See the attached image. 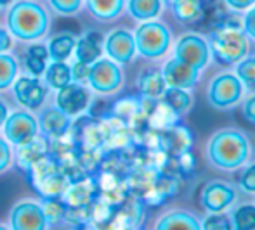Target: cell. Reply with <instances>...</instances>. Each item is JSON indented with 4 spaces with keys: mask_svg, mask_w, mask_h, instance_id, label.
I'll use <instances>...</instances> for the list:
<instances>
[{
    "mask_svg": "<svg viewBox=\"0 0 255 230\" xmlns=\"http://www.w3.org/2000/svg\"><path fill=\"white\" fill-rule=\"evenodd\" d=\"M207 157L212 166L222 171H235L249 161L250 140L240 130H221L208 140Z\"/></svg>",
    "mask_w": 255,
    "mask_h": 230,
    "instance_id": "6da1fadb",
    "label": "cell"
},
{
    "mask_svg": "<svg viewBox=\"0 0 255 230\" xmlns=\"http://www.w3.org/2000/svg\"><path fill=\"white\" fill-rule=\"evenodd\" d=\"M7 28L17 40H38L49 30V14L37 2H16L7 14Z\"/></svg>",
    "mask_w": 255,
    "mask_h": 230,
    "instance_id": "7a4b0ae2",
    "label": "cell"
},
{
    "mask_svg": "<svg viewBox=\"0 0 255 230\" xmlns=\"http://www.w3.org/2000/svg\"><path fill=\"white\" fill-rule=\"evenodd\" d=\"M207 44L210 57L222 66L236 64L249 54V37L240 24L224 23L215 26L208 35Z\"/></svg>",
    "mask_w": 255,
    "mask_h": 230,
    "instance_id": "3957f363",
    "label": "cell"
},
{
    "mask_svg": "<svg viewBox=\"0 0 255 230\" xmlns=\"http://www.w3.org/2000/svg\"><path fill=\"white\" fill-rule=\"evenodd\" d=\"M28 171L31 184L42 197L59 196L66 187V175L63 173V170H59L57 161L51 156H40L35 163H31Z\"/></svg>",
    "mask_w": 255,
    "mask_h": 230,
    "instance_id": "277c9868",
    "label": "cell"
},
{
    "mask_svg": "<svg viewBox=\"0 0 255 230\" xmlns=\"http://www.w3.org/2000/svg\"><path fill=\"white\" fill-rule=\"evenodd\" d=\"M135 50L146 59H158L165 56L170 47L172 37L168 28L158 21H146L137 28L134 35Z\"/></svg>",
    "mask_w": 255,
    "mask_h": 230,
    "instance_id": "5b68a950",
    "label": "cell"
},
{
    "mask_svg": "<svg viewBox=\"0 0 255 230\" xmlns=\"http://www.w3.org/2000/svg\"><path fill=\"white\" fill-rule=\"evenodd\" d=\"M243 90H245V85L240 81L236 75L222 73L210 81L207 97L215 109H229L242 100Z\"/></svg>",
    "mask_w": 255,
    "mask_h": 230,
    "instance_id": "8992f818",
    "label": "cell"
},
{
    "mask_svg": "<svg viewBox=\"0 0 255 230\" xmlns=\"http://www.w3.org/2000/svg\"><path fill=\"white\" fill-rule=\"evenodd\" d=\"M87 81L96 92L113 93L124 83V73L113 59H98L91 64Z\"/></svg>",
    "mask_w": 255,
    "mask_h": 230,
    "instance_id": "52a82bcc",
    "label": "cell"
},
{
    "mask_svg": "<svg viewBox=\"0 0 255 230\" xmlns=\"http://www.w3.org/2000/svg\"><path fill=\"white\" fill-rule=\"evenodd\" d=\"M238 194L235 185L224 180H212L200 192V206L208 213H224L228 208L233 206Z\"/></svg>",
    "mask_w": 255,
    "mask_h": 230,
    "instance_id": "ba28073f",
    "label": "cell"
},
{
    "mask_svg": "<svg viewBox=\"0 0 255 230\" xmlns=\"http://www.w3.org/2000/svg\"><path fill=\"white\" fill-rule=\"evenodd\" d=\"M3 134L10 144L21 147L35 140L38 134V121L24 111H16L9 114L3 121Z\"/></svg>",
    "mask_w": 255,
    "mask_h": 230,
    "instance_id": "9c48e42d",
    "label": "cell"
},
{
    "mask_svg": "<svg viewBox=\"0 0 255 230\" xmlns=\"http://www.w3.org/2000/svg\"><path fill=\"white\" fill-rule=\"evenodd\" d=\"M175 57L200 71L210 61V49L200 35H184L175 44Z\"/></svg>",
    "mask_w": 255,
    "mask_h": 230,
    "instance_id": "30bf717a",
    "label": "cell"
},
{
    "mask_svg": "<svg viewBox=\"0 0 255 230\" xmlns=\"http://www.w3.org/2000/svg\"><path fill=\"white\" fill-rule=\"evenodd\" d=\"M10 227L14 230H44L47 229V220L42 206L30 201L17 203L10 211Z\"/></svg>",
    "mask_w": 255,
    "mask_h": 230,
    "instance_id": "8fae6325",
    "label": "cell"
},
{
    "mask_svg": "<svg viewBox=\"0 0 255 230\" xmlns=\"http://www.w3.org/2000/svg\"><path fill=\"white\" fill-rule=\"evenodd\" d=\"M104 50L110 56V59H113L118 64H128L135 56V40L134 35L128 33L127 30H118L111 31L108 35L106 42H104Z\"/></svg>",
    "mask_w": 255,
    "mask_h": 230,
    "instance_id": "7c38bea8",
    "label": "cell"
},
{
    "mask_svg": "<svg viewBox=\"0 0 255 230\" xmlns=\"http://www.w3.org/2000/svg\"><path fill=\"white\" fill-rule=\"evenodd\" d=\"M91 102V95H89L87 88L82 87L77 81H70L66 87L59 88L56 97V106L68 116H75V114L82 113Z\"/></svg>",
    "mask_w": 255,
    "mask_h": 230,
    "instance_id": "4fadbf2b",
    "label": "cell"
},
{
    "mask_svg": "<svg viewBox=\"0 0 255 230\" xmlns=\"http://www.w3.org/2000/svg\"><path fill=\"white\" fill-rule=\"evenodd\" d=\"M198 70H195L189 64L179 61L177 57L170 59L161 70V77H163L167 87L175 88H191L198 81Z\"/></svg>",
    "mask_w": 255,
    "mask_h": 230,
    "instance_id": "5bb4252c",
    "label": "cell"
},
{
    "mask_svg": "<svg viewBox=\"0 0 255 230\" xmlns=\"http://www.w3.org/2000/svg\"><path fill=\"white\" fill-rule=\"evenodd\" d=\"M14 95H16L17 102L24 106L26 109H38L44 104L47 90L45 87L37 80V78H28L21 77L19 80L14 83Z\"/></svg>",
    "mask_w": 255,
    "mask_h": 230,
    "instance_id": "9a60e30c",
    "label": "cell"
},
{
    "mask_svg": "<svg viewBox=\"0 0 255 230\" xmlns=\"http://www.w3.org/2000/svg\"><path fill=\"white\" fill-rule=\"evenodd\" d=\"M38 127H40L42 134L47 139L57 140L68 134V130H70V127H71V120L66 113H63V111L57 109V107H52V109H47L40 114V123H38Z\"/></svg>",
    "mask_w": 255,
    "mask_h": 230,
    "instance_id": "2e32d148",
    "label": "cell"
},
{
    "mask_svg": "<svg viewBox=\"0 0 255 230\" xmlns=\"http://www.w3.org/2000/svg\"><path fill=\"white\" fill-rule=\"evenodd\" d=\"M172 14L182 24H196L203 21L207 12L205 0H174L170 3Z\"/></svg>",
    "mask_w": 255,
    "mask_h": 230,
    "instance_id": "e0dca14e",
    "label": "cell"
},
{
    "mask_svg": "<svg viewBox=\"0 0 255 230\" xmlns=\"http://www.w3.org/2000/svg\"><path fill=\"white\" fill-rule=\"evenodd\" d=\"M75 56L77 61L85 64H92L101 57L103 54V37L101 33H87L85 37H82L80 40L75 44Z\"/></svg>",
    "mask_w": 255,
    "mask_h": 230,
    "instance_id": "ac0fdd59",
    "label": "cell"
},
{
    "mask_svg": "<svg viewBox=\"0 0 255 230\" xmlns=\"http://www.w3.org/2000/svg\"><path fill=\"white\" fill-rule=\"evenodd\" d=\"M158 230H200L202 224L196 217L186 211H174L165 215L156 224Z\"/></svg>",
    "mask_w": 255,
    "mask_h": 230,
    "instance_id": "d6986e66",
    "label": "cell"
},
{
    "mask_svg": "<svg viewBox=\"0 0 255 230\" xmlns=\"http://www.w3.org/2000/svg\"><path fill=\"white\" fill-rule=\"evenodd\" d=\"M125 7V0H87V9L98 21L117 19Z\"/></svg>",
    "mask_w": 255,
    "mask_h": 230,
    "instance_id": "ffe728a7",
    "label": "cell"
},
{
    "mask_svg": "<svg viewBox=\"0 0 255 230\" xmlns=\"http://www.w3.org/2000/svg\"><path fill=\"white\" fill-rule=\"evenodd\" d=\"M163 102L167 104L172 113L186 114L193 107V95L188 92V88L167 87L163 92Z\"/></svg>",
    "mask_w": 255,
    "mask_h": 230,
    "instance_id": "44dd1931",
    "label": "cell"
},
{
    "mask_svg": "<svg viewBox=\"0 0 255 230\" xmlns=\"http://www.w3.org/2000/svg\"><path fill=\"white\" fill-rule=\"evenodd\" d=\"M139 90H141L142 95L149 97V99H156V97H161L167 88V83H165L163 77H161V71L156 70H146L141 73L137 80Z\"/></svg>",
    "mask_w": 255,
    "mask_h": 230,
    "instance_id": "7402d4cb",
    "label": "cell"
},
{
    "mask_svg": "<svg viewBox=\"0 0 255 230\" xmlns=\"http://www.w3.org/2000/svg\"><path fill=\"white\" fill-rule=\"evenodd\" d=\"M71 81V68L68 66L64 61H54L49 68H45V83L51 88H59L66 87Z\"/></svg>",
    "mask_w": 255,
    "mask_h": 230,
    "instance_id": "603a6c76",
    "label": "cell"
},
{
    "mask_svg": "<svg viewBox=\"0 0 255 230\" xmlns=\"http://www.w3.org/2000/svg\"><path fill=\"white\" fill-rule=\"evenodd\" d=\"M75 40L73 35H68V33H61L57 37H54L51 42H49L47 47V52H49V59L52 61H66L68 57L71 56L75 49Z\"/></svg>",
    "mask_w": 255,
    "mask_h": 230,
    "instance_id": "cb8c5ba5",
    "label": "cell"
},
{
    "mask_svg": "<svg viewBox=\"0 0 255 230\" xmlns=\"http://www.w3.org/2000/svg\"><path fill=\"white\" fill-rule=\"evenodd\" d=\"M128 12L139 21L154 19L161 12V0H128Z\"/></svg>",
    "mask_w": 255,
    "mask_h": 230,
    "instance_id": "d4e9b609",
    "label": "cell"
},
{
    "mask_svg": "<svg viewBox=\"0 0 255 230\" xmlns=\"http://www.w3.org/2000/svg\"><path fill=\"white\" fill-rule=\"evenodd\" d=\"M47 59L49 52L47 47L44 45H31L26 52V68L33 77H42L45 73V68H47Z\"/></svg>",
    "mask_w": 255,
    "mask_h": 230,
    "instance_id": "484cf974",
    "label": "cell"
},
{
    "mask_svg": "<svg viewBox=\"0 0 255 230\" xmlns=\"http://www.w3.org/2000/svg\"><path fill=\"white\" fill-rule=\"evenodd\" d=\"M233 229L236 230H255V206L242 204L231 215Z\"/></svg>",
    "mask_w": 255,
    "mask_h": 230,
    "instance_id": "4316f807",
    "label": "cell"
},
{
    "mask_svg": "<svg viewBox=\"0 0 255 230\" xmlns=\"http://www.w3.org/2000/svg\"><path fill=\"white\" fill-rule=\"evenodd\" d=\"M66 210H68V204L63 199H59V196L44 197L42 211H44L47 224H57V222H61L66 217Z\"/></svg>",
    "mask_w": 255,
    "mask_h": 230,
    "instance_id": "83f0119b",
    "label": "cell"
},
{
    "mask_svg": "<svg viewBox=\"0 0 255 230\" xmlns=\"http://www.w3.org/2000/svg\"><path fill=\"white\" fill-rule=\"evenodd\" d=\"M17 75V63L12 56L5 52H0V90H5L7 87L14 83Z\"/></svg>",
    "mask_w": 255,
    "mask_h": 230,
    "instance_id": "f1b7e54d",
    "label": "cell"
},
{
    "mask_svg": "<svg viewBox=\"0 0 255 230\" xmlns=\"http://www.w3.org/2000/svg\"><path fill=\"white\" fill-rule=\"evenodd\" d=\"M236 77L245 87H255V57H243L236 63Z\"/></svg>",
    "mask_w": 255,
    "mask_h": 230,
    "instance_id": "f546056e",
    "label": "cell"
},
{
    "mask_svg": "<svg viewBox=\"0 0 255 230\" xmlns=\"http://www.w3.org/2000/svg\"><path fill=\"white\" fill-rule=\"evenodd\" d=\"M202 229H205V230H229V229H233V224H231V218L226 217V215L212 213L210 217L203 220Z\"/></svg>",
    "mask_w": 255,
    "mask_h": 230,
    "instance_id": "4dcf8cb0",
    "label": "cell"
},
{
    "mask_svg": "<svg viewBox=\"0 0 255 230\" xmlns=\"http://www.w3.org/2000/svg\"><path fill=\"white\" fill-rule=\"evenodd\" d=\"M49 3L61 16H73L82 7V0H49Z\"/></svg>",
    "mask_w": 255,
    "mask_h": 230,
    "instance_id": "1f68e13d",
    "label": "cell"
},
{
    "mask_svg": "<svg viewBox=\"0 0 255 230\" xmlns=\"http://www.w3.org/2000/svg\"><path fill=\"white\" fill-rule=\"evenodd\" d=\"M240 189L247 194H255V163L247 166L238 178Z\"/></svg>",
    "mask_w": 255,
    "mask_h": 230,
    "instance_id": "d6a6232c",
    "label": "cell"
},
{
    "mask_svg": "<svg viewBox=\"0 0 255 230\" xmlns=\"http://www.w3.org/2000/svg\"><path fill=\"white\" fill-rule=\"evenodd\" d=\"M89 70H91V64H85V63H80V61H77V63L71 66V80L77 81V83L87 81Z\"/></svg>",
    "mask_w": 255,
    "mask_h": 230,
    "instance_id": "836d02e7",
    "label": "cell"
},
{
    "mask_svg": "<svg viewBox=\"0 0 255 230\" xmlns=\"http://www.w3.org/2000/svg\"><path fill=\"white\" fill-rule=\"evenodd\" d=\"M10 163H12V153L10 147L7 144V140L0 137V173H3L5 170H9Z\"/></svg>",
    "mask_w": 255,
    "mask_h": 230,
    "instance_id": "e575fe53",
    "label": "cell"
},
{
    "mask_svg": "<svg viewBox=\"0 0 255 230\" xmlns=\"http://www.w3.org/2000/svg\"><path fill=\"white\" fill-rule=\"evenodd\" d=\"M243 30H245L247 37H250L255 40V3L249 9V12L245 14V19H243Z\"/></svg>",
    "mask_w": 255,
    "mask_h": 230,
    "instance_id": "d590c367",
    "label": "cell"
},
{
    "mask_svg": "<svg viewBox=\"0 0 255 230\" xmlns=\"http://www.w3.org/2000/svg\"><path fill=\"white\" fill-rule=\"evenodd\" d=\"M242 116L245 118V121L255 125V93H252V95L245 100V104H243V107H242Z\"/></svg>",
    "mask_w": 255,
    "mask_h": 230,
    "instance_id": "8d00e7d4",
    "label": "cell"
},
{
    "mask_svg": "<svg viewBox=\"0 0 255 230\" xmlns=\"http://www.w3.org/2000/svg\"><path fill=\"white\" fill-rule=\"evenodd\" d=\"M231 9L235 10H247L255 3V0H224Z\"/></svg>",
    "mask_w": 255,
    "mask_h": 230,
    "instance_id": "74e56055",
    "label": "cell"
},
{
    "mask_svg": "<svg viewBox=\"0 0 255 230\" xmlns=\"http://www.w3.org/2000/svg\"><path fill=\"white\" fill-rule=\"evenodd\" d=\"M9 49H10V37L5 30L0 28V52H5Z\"/></svg>",
    "mask_w": 255,
    "mask_h": 230,
    "instance_id": "f35d334b",
    "label": "cell"
},
{
    "mask_svg": "<svg viewBox=\"0 0 255 230\" xmlns=\"http://www.w3.org/2000/svg\"><path fill=\"white\" fill-rule=\"evenodd\" d=\"M7 116H9V111H7V106L0 100V127L3 125V121L7 120Z\"/></svg>",
    "mask_w": 255,
    "mask_h": 230,
    "instance_id": "ab89813d",
    "label": "cell"
},
{
    "mask_svg": "<svg viewBox=\"0 0 255 230\" xmlns=\"http://www.w3.org/2000/svg\"><path fill=\"white\" fill-rule=\"evenodd\" d=\"M9 2H10V0H0V5H7Z\"/></svg>",
    "mask_w": 255,
    "mask_h": 230,
    "instance_id": "60d3db41",
    "label": "cell"
},
{
    "mask_svg": "<svg viewBox=\"0 0 255 230\" xmlns=\"http://www.w3.org/2000/svg\"><path fill=\"white\" fill-rule=\"evenodd\" d=\"M161 2H167V3H172L174 0H161Z\"/></svg>",
    "mask_w": 255,
    "mask_h": 230,
    "instance_id": "b9f144b4",
    "label": "cell"
},
{
    "mask_svg": "<svg viewBox=\"0 0 255 230\" xmlns=\"http://www.w3.org/2000/svg\"><path fill=\"white\" fill-rule=\"evenodd\" d=\"M0 230H3V227H2V225H0Z\"/></svg>",
    "mask_w": 255,
    "mask_h": 230,
    "instance_id": "7bdbcfd3",
    "label": "cell"
}]
</instances>
